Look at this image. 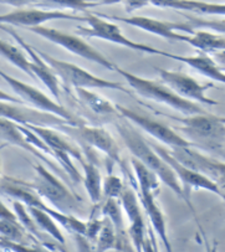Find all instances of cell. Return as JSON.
I'll return each instance as SVG.
<instances>
[{
	"instance_id": "cell-1",
	"label": "cell",
	"mask_w": 225,
	"mask_h": 252,
	"mask_svg": "<svg viewBox=\"0 0 225 252\" xmlns=\"http://www.w3.org/2000/svg\"><path fill=\"white\" fill-rule=\"evenodd\" d=\"M115 127L117 129L118 134L122 138L125 146L131 152L132 156L137 160L141 161L146 168H148L151 172L155 173L158 179H160V182L163 183L165 187L169 188L174 194L178 195L179 198L193 211V214H195L194 213L193 204L187 199L176 173L173 172L172 168L158 156L157 152L144 139L143 135L131 125V122H129V121L122 117L117 118V121L115 122Z\"/></svg>"
},
{
	"instance_id": "cell-2",
	"label": "cell",
	"mask_w": 225,
	"mask_h": 252,
	"mask_svg": "<svg viewBox=\"0 0 225 252\" xmlns=\"http://www.w3.org/2000/svg\"><path fill=\"white\" fill-rule=\"evenodd\" d=\"M115 71L120 73L123 77V80L129 83V86L133 90L136 94L139 96L148 98L151 101L158 102V103L165 104V106L170 107V108L176 109V111L181 112L184 116H194V115H204V113H209L202 108V106L194 102L184 99L176 94L170 89H168L165 85L162 82H157V81L148 80V78L141 77L134 73L129 72L127 70L116 66Z\"/></svg>"
},
{
	"instance_id": "cell-3",
	"label": "cell",
	"mask_w": 225,
	"mask_h": 252,
	"mask_svg": "<svg viewBox=\"0 0 225 252\" xmlns=\"http://www.w3.org/2000/svg\"><path fill=\"white\" fill-rule=\"evenodd\" d=\"M174 120L182 125L177 129L183 133L184 138L195 148L199 147V148L218 149L224 146V118L212 116L210 113H204V115L186 116L182 118L174 117Z\"/></svg>"
},
{
	"instance_id": "cell-4",
	"label": "cell",
	"mask_w": 225,
	"mask_h": 252,
	"mask_svg": "<svg viewBox=\"0 0 225 252\" xmlns=\"http://www.w3.org/2000/svg\"><path fill=\"white\" fill-rule=\"evenodd\" d=\"M34 168L35 178L32 182H27L28 187L32 188L40 198L50 201L55 210L60 213L72 215V213L80 210V199L72 194L61 179L41 164H36Z\"/></svg>"
},
{
	"instance_id": "cell-5",
	"label": "cell",
	"mask_w": 225,
	"mask_h": 252,
	"mask_svg": "<svg viewBox=\"0 0 225 252\" xmlns=\"http://www.w3.org/2000/svg\"><path fill=\"white\" fill-rule=\"evenodd\" d=\"M84 21H86L87 26H77L76 34L81 37H96V39L105 40V41L112 42V44L120 45V46L127 47V49L134 50V51L144 52L149 55H160L164 58H169V52H165L163 50L156 49V47L148 46L146 44L136 42L133 40L129 39L126 35L121 32L116 24L106 20L97 15L96 13H89L84 16Z\"/></svg>"
},
{
	"instance_id": "cell-6",
	"label": "cell",
	"mask_w": 225,
	"mask_h": 252,
	"mask_svg": "<svg viewBox=\"0 0 225 252\" xmlns=\"http://www.w3.org/2000/svg\"><path fill=\"white\" fill-rule=\"evenodd\" d=\"M37 54L41 56L42 60L53 68L55 75L59 78L64 81L65 83L72 86L73 89H101V90H116V91H122L125 94H129V90L125 89L121 82H116V81L105 80V78L97 77L94 73L89 72L85 68L80 67V66L75 65V63H66V61L59 60V59L53 58L50 55L45 54V52L37 50Z\"/></svg>"
},
{
	"instance_id": "cell-7",
	"label": "cell",
	"mask_w": 225,
	"mask_h": 252,
	"mask_svg": "<svg viewBox=\"0 0 225 252\" xmlns=\"http://www.w3.org/2000/svg\"><path fill=\"white\" fill-rule=\"evenodd\" d=\"M0 77L8 83L10 89L18 94L21 101H24L25 103H30L37 111L58 116V117L63 118L68 126H72V127H80V126L85 125L81 118L77 117L76 115H73L72 112L68 111L67 108H65L59 102L47 97L44 92H41L36 87L28 85V83L23 82L18 78H14L13 76L3 72L1 70H0Z\"/></svg>"
},
{
	"instance_id": "cell-8",
	"label": "cell",
	"mask_w": 225,
	"mask_h": 252,
	"mask_svg": "<svg viewBox=\"0 0 225 252\" xmlns=\"http://www.w3.org/2000/svg\"><path fill=\"white\" fill-rule=\"evenodd\" d=\"M15 8L5 14H0V25L21 26L28 30L32 28L44 26L45 23L51 20H82L84 16H77L71 11L58 10V9L36 8L29 3H10Z\"/></svg>"
},
{
	"instance_id": "cell-9",
	"label": "cell",
	"mask_w": 225,
	"mask_h": 252,
	"mask_svg": "<svg viewBox=\"0 0 225 252\" xmlns=\"http://www.w3.org/2000/svg\"><path fill=\"white\" fill-rule=\"evenodd\" d=\"M30 32H34L37 36H41L46 39L47 41L56 44L58 46L67 50L71 54L76 55L79 58L89 60L91 63H97V65L102 66L103 68L110 71H115L116 66L111 60H108L105 55L101 54L98 50L95 49L90 44H87L82 37H77L75 35L66 34V32H60L58 29L53 28H47V26H39V28H32L29 29Z\"/></svg>"
},
{
	"instance_id": "cell-10",
	"label": "cell",
	"mask_w": 225,
	"mask_h": 252,
	"mask_svg": "<svg viewBox=\"0 0 225 252\" xmlns=\"http://www.w3.org/2000/svg\"><path fill=\"white\" fill-rule=\"evenodd\" d=\"M56 130L68 135L72 139L79 141L82 146H87L90 148H95L97 151L102 152L108 159L117 163L125 169L122 158H121V149L111 133L103 127H91V126H80V127H72V126L64 125L56 128Z\"/></svg>"
},
{
	"instance_id": "cell-11",
	"label": "cell",
	"mask_w": 225,
	"mask_h": 252,
	"mask_svg": "<svg viewBox=\"0 0 225 252\" xmlns=\"http://www.w3.org/2000/svg\"><path fill=\"white\" fill-rule=\"evenodd\" d=\"M103 19H110V20H118L121 23H125L127 25H131L137 29H141L143 32L153 34L156 36L163 37V39L170 40V41L187 42L189 35L194 32L191 26L187 23H170V21L158 20V19L148 18V16H112L103 15V14H97Z\"/></svg>"
},
{
	"instance_id": "cell-12",
	"label": "cell",
	"mask_w": 225,
	"mask_h": 252,
	"mask_svg": "<svg viewBox=\"0 0 225 252\" xmlns=\"http://www.w3.org/2000/svg\"><path fill=\"white\" fill-rule=\"evenodd\" d=\"M116 108H117L121 117L127 120L129 122L133 123L136 127H139L141 129H143L151 137L156 138L157 141L162 142L163 144L169 147L170 149L191 148V147H194L191 142L187 141L183 135H181L178 132H176L174 129L168 127L164 123L158 122V121L152 120V118L147 117V116L141 115V113L133 111V109L123 107L122 104H116Z\"/></svg>"
},
{
	"instance_id": "cell-13",
	"label": "cell",
	"mask_w": 225,
	"mask_h": 252,
	"mask_svg": "<svg viewBox=\"0 0 225 252\" xmlns=\"http://www.w3.org/2000/svg\"><path fill=\"white\" fill-rule=\"evenodd\" d=\"M160 82L172 90L179 97L194 103L207 104V106H217L218 101L209 98L207 91L212 85H202L192 76L181 71H170L165 68H157Z\"/></svg>"
},
{
	"instance_id": "cell-14",
	"label": "cell",
	"mask_w": 225,
	"mask_h": 252,
	"mask_svg": "<svg viewBox=\"0 0 225 252\" xmlns=\"http://www.w3.org/2000/svg\"><path fill=\"white\" fill-rule=\"evenodd\" d=\"M149 144H151L152 148L157 152L158 156L172 168L173 172L176 173L177 178H178L179 183H181L182 188H183L184 194H186L187 199H188L189 201H191L192 190H207V191L212 192V194L218 195L219 198H222L223 200L225 201V198L224 195H223L222 190L219 189V187H218L215 183H213L212 180L205 178L204 175L199 174L198 172H194V170L189 169L186 165L179 163V161L170 154V152L168 151L167 148H164V147L160 146V144L157 143Z\"/></svg>"
},
{
	"instance_id": "cell-15",
	"label": "cell",
	"mask_w": 225,
	"mask_h": 252,
	"mask_svg": "<svg viewBox=\"0 0 225 252\" xmlns=\"http://www.w3.org/2000/svg\"><path fill=\"white\" fill-rule=\"evenodd\" d=\"M177 160L189 169L198 172L219 187L225 198V163L209 158L203 153L191 148H176L169 151Z\"/></svg>"
},
{
	"instance_id": "cell-16",
	"label": "cell",
	"mask_w": 225,
	"mask_h": 252,
	"mask_svg": "<svg viewBox=\"0 0 225 252\" xmlns=\"http://www.w3.org/2000/svg\"><path fill=\"white\" fill-rule=\"evenodd\" d=\"M0 118L20 126H37V127H47L53 129L67 125L63 118L58 116L40 112L32 107H27L25 104L4 101H0Z\"/></svg>"
},
{
	"instance_id": "cell-17",
	"label": "cell",
	"mask_w": 225,
	"mask_h": 252,
	"mask_svg": "<svg viewBox=\"0 0 225 252\" xmlns=\"http://www.w3.org/2000/svg\"><path fill=\"white\" fill-rule=\"evenodd\" d=\"M0 29L4 30L5 32H8L14 40H16L19 45L21 46V49L27 52L28 56H29L30 60V68H32V72L34 75V77L39 78L45 86L47 87V90L50 91V94L55 97L56 102L60 101L61 98V87H60V81L59 77L55 75V72L53 71V68L50 67L46 63L41 59L39 54H37L36 49L32 47V45L28 44L27 41H24L23 37L8 25H0ZM60 103V102H59Z\"/></svg>"
},
{
	"instance_id": "cell-18",
	"label": "cell",
	"mask_w": 225,
	"mask_h": 252,
	"mask_svg": "<svg viewBox=\"0 0 225 252\" xmlns=\"http://www.w3.org/2000/svg\"><path fill=\"white\" fill-rule=\"evenodd\" d=\"M0 139L5 142V144H11V146L19 147V148L27 151L28 153L32 154L35 158L44 161L45 165H46L49 169L54 170V173H55L58 177L64 178L65 180L68 179L67 175L65 174V172L59 166V164L54 163L53 160H50L45 154H42L41 152L37 151L35 147L29 144V142L27 141V138L24 135L23 130H21L20 126L16 125V123L0 118Z\"/></svg>"
},
{
	"instance_id": "cell-19",
	"label": "cell",
	"mask_w": 225,
	"mask_h": 252,
	"mask_svg": "<svg viewBox=\"0 0 225 252\" xmlns=\"http://www.w3.org/2000/svg\"><path fill=\"white\" fill-rule=\"evenodd\" d=\"M25 127L34 132L46 144L47 148L50 149V156L51 157L55 153H66L80 163H82L86 159L82 152L80 151V148L71 144L65 138V134H63L59 130L47 127H37V126H25Z\"/></svg>"
},
{
	"instance_id": "cell-20",
	"label": "cell",
	"mask_w": 225,
	"mask_h": 252,
	"mask_svg": "<svg viewBox=\"0 0 225 252\" xmlns=\"http://www.w3.org/2000/svg\"><path fill=\"white\" fill-rule=\"evenodd\" d=\"M139 201L142 204L144 213L148 216L151 221V226L155 230L156 234L162 240L165 247V251L172 252L169 239L167 235V225H165V218L157 201V192L155 191H141L139 190Z\"/></svg>"
},
{
	"instance_id": "cell-21",
	"label": "cell",
	"mask_w": 225,
	"mask_h": 252,
	"mask_svg": "<svg viewBox=\"0 0 225 252\" xmlns=\"http://www.w3.org/2000/svg\"><path fill=\"white\" fill-rule=\"evenodd\" d=\"M169 59L184 63L189 67L195 70L200 75L208 77L209 80L217 81V82L225 85V71L215 63L214 59L210 58L209 55L202 54V52H199L194 56H181V55L170 54Z\"/></svg>"
},
{
	"instance_id": "cell-22",
	"label": "cell",
	"mask_w": 225,
	"mask_h": 252,
	"mask_svg": "<svg viewBox=\"0 0 225 252\" xmlns=\"http://www.w3.org/2000/svg\"><path fill=\"white\" fill-rule=\"evenodd\" d=\"M149 5L163 9L187 10L207 16H225V4L205 3V1H152Z\"/></svg>"
},
{
	"instance_id": "cell-23",
	"label": "cell",
	"mask_w": 225,
	"mask_h": 252,
	"mask_svg": "<svg viewBox=\"0 0 225 252\" xmlns=\"http://www.w3.org/2000/svg\"><path fill=\"white\" fill-rule=\"evenodd\" d=\"M75 92H76L79 101L95 115L103 116V117L121 118L120 113L116 108V104H113L112 102H110L101 94L84 89H76Z\"/></svg>"
},
{
	"instance_id": "cell-24",
	"label": "cell",
	"mask_w": 225,
	"mask_h": 252,
	"mask_svg": "<svg viewBox=\"0 0 225 252\" xmlns=\"http://www.w3.org/2000/svg\"><path fill=\"white\" fill-rule=\"evenodd\" d=\"M187 44L198 49L202 54L214 55L225 51V35L215 34L207 30H194L193 34L188 36Z\"/></svg>"
},
{
	"instance_id": "cell-25",
	"label": "cell",
	"mask_w": 225,
	"mask_h": 252,
	"mask_svg": "<svg viewBox=\"0 0 225 252\" xmlns=\"http://www.w3.org/2000/svg\"><path fill=\"white\" fill-rule=\"evenodd\" d=\"M80 164L84 169L82 183H84L90 200L94 204H99L102 201V177H101L98 166L91 159L87 158Z\"/></svg>"
},
{
	"instance_id": "cell-26",
	"label": "cell",
	"mask_w": 225,
	"mask_h": 252,
	"mask_svg": "<svg viewBox=\"0 0 225 252\" xmlns=\"http://www.w3.org/2000/svg\"><path fill=\"white\" fill-rule=\"evenodd\" d=\"M28 210H29V213L32 214V219H34L37 229H39L40 231L46 232V234L50 235L54 240H56L58 244L65 245L66 240H65V236H64L63 231H61L60 227L58 226V223L53 220V218H51L49 214L36 208H28Z\"/></svg>"
},
{
	"instance_id": "cell-27",
	"label": "cell",
	"mask_w": 225,
	"mask_h": 252,
	"mask_svg": "<svg viewBox=\"0 0 225 252\" xmlns=\"http://www.w3.org/2000/svg\"><path fill=\"white\" fill-rule=\"evenodd\" d=\"M0 56L5 59L6 61H9L13 66L18 67L19 70L27 73L28 76L34 78L32 68H30V60L24 55V52L19 47L0 40Z\"/></svg>"
},
{
	"instance_id": "cell-28",
	"label": "cell",
	"mask_w": 225,
	"mask_h": 252,
	"mask_svg": "<svg viewBox=\"0 0 225 252\" xmlns=\"http://www.w3.org/2000/svg\"><path fill=\"white\" fill-rule=\"evenodd\" d=\"M42 211L49 214L55 222H58L60 226H63L64 229L67 230L68 232L75 234L76 236L85 237V234H86V222H84V221H81L80 219H77L76 216L70 215V214L60 213V211L49 208V206H46Z\"/></svg>"
},
{
	"instance_id": "cell-29",
	"label": "cell",
	"mask_w": 225,
	"mask_h": 252,
	"mask_svg": "<svg viewBox=\"0 0 225 252\" xmlns=\"http://www.w3.org/2000/svg\"><path fill=\"white\" fill-rule=\"evenodd\" d=\"M0 237L8 241L15 242V244L30 245L29 241L32 236L28 234L27 230L24 229L18 220H6V219H0Z\"/></svg>"
},
{
	"instance_id": "cell-30",
	"label": "cell",
	"mask_w": 225,
	"mask_h": 252,
	"mask_svg": "<svg viewBox=\"0 0 225 252\" xmlns=\"http://www.w3.org/2000/svg\"><path fill=\"white\" fill-rule=\"evenodd\" d=\"M132 168L136 174L137 183H138V189L141 191H160V179L155 173H152L148 168L143 165L139 160L133 158L131 160Z\"/></svg>"
},
{
	"instance_id": "cell-31",
	"label": "cell",
	"mask_w": 225,
	"mask_h": 252,
	"mask_svg": "<svg viewBox=\"0 0 225 252\" xmlns=\"http://www.w3.org/2000/svg\"><path fill=\"white\" fill-rule=\"evenodd\" d=\"M110 250H117V234L112 222L103 218V226L98 237L95 242V252H107Z\"/></svg>"
},
{
	"instance_id": "cell-32",
	"label": "cell",
	"mask_w": 225,
	"mask_h": 252,
	"mask_svg": "<svg viewBox=\"0 0 225 252\" xmlns=\"http://www.w3.org/2000/svg\"><path fill=\"white\" fill-rule=\"evenodd\" d=\"M13 209L14 214H15L16 219L20 222L21 226L27 230L28 234H30L32 236L36 237V239H41V231L37 229L36 223H35L34 219H32V214L28 210L27 205H24L20 201H13Z\"/></svg>"
},
{
	"instance_id": "cell-33",
	"label": "cell",
	"mask_w": 225,
	"mask_h": 252,
	"mask_svg": "<svg viewBox=\"0 0 225 252\" xmlns=\"http://www.w3.org/2000/svg\"><path fill=\"white\" fill-rule=\"evenodd\" d=\"M186 18L188 19L187 24L193 30H207L215 34L225 35V20H209V19L191 15H186Z\"/></svg>"
},
{
	"instance_id": "cell-34",
	"label": "cell",
	"mask_w": 225,
	"mask_h": 252,
	"mask_svg": "<svg viewBox=\"0 0 225 252\" xmlns=\"http://www.w3.org/2000/svg\"><path fill=\"white\" fill-rule=\"evenodd\" d=\"M123 190H125V185H123L121 178L116 177L112 173H110L103 180L102 196L105 198V200H107V199H118L120 200Z\"/></svg>"
},
{
	"instance_id": "cell-35",
	"label": "cell",
	"mask_w": 225,
	"mask_h": 252,
	"mask_svg": "<svg viewBox=\"0 0 225 252\" xmlns=\"http://www.w3.org/2000/svg\"><path fill=\"white\" fill-rule=\"evenodd\" d=\"M0 249L6 250L10 252H51V250L44 244H15V242L8 241L0 237Z\"/></svg>"
},
{
	"instance_id": "cell-36",
	"label": "cell",
	"mask_w": 225,
	"mask_h": 252,
	"mask_svg": "<svg viewBox=\"0 0 225 252\" xmlns=\"http://www.w3.org/2000/svg\"><path fill=\"white\" fill-rule=\"evenodd\" d=\"M102 226L103 219L98 218V216L96 215V210H94L91 216H90L89 221H86V234H85V239L89 240V241L91 242H96Z\"/></svg>"
},
{
	"instance_id": "cell-37",
	"label": "cell",
	"mask_w": 225,
	"mask_h": 252,
	"mask_svg": "<svg viewBox=\"0 0 225 252\" xmlns=\"http://www.w3.org/2000/svg\"><path fill=\"white\" fill-rule=\"evenodd\" d=\"M142 252H158L157 241H156V236L153 235L152 226L147 227V236L146 240H144Z\"/></svg>"
},
{
	"instance_id": "cell-38",
	"label": "cell",
	"mask_w": 225,
	"mask_h": 252,
	"mask_svg": "<svg viewBox=\"0 0 225 252\" xmlns=\"http://www.w3.org/2000/svg\"><path fill=\"white\" fill-rule=\"evenodd\" d=\"M0 219H6V220L14 221L18 220L15 214H14V211H11L10 209L6 208V205H4V203H1V201H0Z\"/></svg>"
},
{
	"instance_id": "cell-39",
	"label": "cell",
	"mask_w": 225,
	"mask_h": 252,
	"mask_svg": "<svg viewBox=\"0 0 225 252\" xmlns=\"http://www.w3.org/2000/svg\"><path fill=\"white\" fill-rule=\"evenodd\" d=\"M0 101H4V102H11V103H18V104H25V102L21 101L19 97L15 96H11V94H6L4 92L3 90H0Z\"/></svg>"
},
{
	"instance_id": "cell-40",
	"label": "cell",
	"mask_w": 225,
	"mask_h": 252,
	"mask_svg": "<svg viewBox=\"0 0 225 252\" xmlns=\"http://www.w3.org/2000/svg\"><path fill=\"white\" fill-rule=\"evenodd\" d=\"M122 5L126 8L127 13H132V11L137 10L139 8H143V6L149 5V3H133V1H125L122 3Z\"/></svg>"
},
{
	"instance_id": "cell-41",
	"label": "cell",
	"mask_w": 225,
	"mask_h": 252,
	"mask_svg": "<svg viewBox=\"0 0 225 252\" xmlns=\"http://www.w3.org/2000/svg\"><path fill=\"white\" fill-rule=\"evenodd\" d=\"M213 59H214V61L220 66V67H225V51L214 54L213 55Z\"/></svg>"
},
{
	"instance_id": "cell-42",
	"label": "cell",
	"mask_w": 225,
	"mask_h": 252,
	"mask_svg": "<svg viewBox=\"0 0 225 252\" xmlns=\"http://www.w3.org/2000/svg\"><path fill=\"white\" fill-rule=\"evenodd\" d=\"M49 246L53 247V249H55L58 252H70V251H67V250H66L65 245H60V244L51 245V244H49Z\"/></svg>"
},
{
	"instance_id": "cell-43",
	"label": "cell",
	"mask_w": 225,
	"mask_h": 252,
	"mask_svg": "<svg viewBox=\"0 0 225 252\" xmlns=\"http://www.w3.org/2000/svg\"><path fill=\"white\" fill-rule=\"evenodd\" d=\"M205 247H207V252H218L217 251V246H210L209 244H205Z\"/></svg>"
},
{
	"instance_id": "cell-44",
	"label": "cell",
	"mask_w": 225,
	"mask_h": 252,
	"mask_svg": "<svg viewBox=\"0 0 225 252\" xmlns=\"http://www.w3.org/2000/svg\"><path fill=\"white\" fill-rule=\"evenodd\" d=\"M6 144H0V174H1V151H3V148L5 147Z\"/></svg>"
},
{
	"instance_id": "cell-45",
	"label": "cell",
	"mask_w": 225,
	"mask_h": 252,
	"mask_svg": "<svg viewBox=\"0 0 225 252\" xmlns=\"http://www.w3.org/2000/svg\"><path fill=\"white\" fill-rule=\"evenodd\" d=\"M224 122H225V118H224Z\"/></svg>"
},
{
	"instance_id": "cell-46",
	"label": "cell",
	"mask_w": 225,
	"mask_h": 252,
	"mask_svg": "<svg viewBox=\"0 0 225 252\" xmlns=\"http://www.w3.org/2000/svg\"><path fill=\"white\" fill-rule=\"evenodd\" d=\"M0 252H1V251H0Z\"/></svg>"
}]
</instances>
